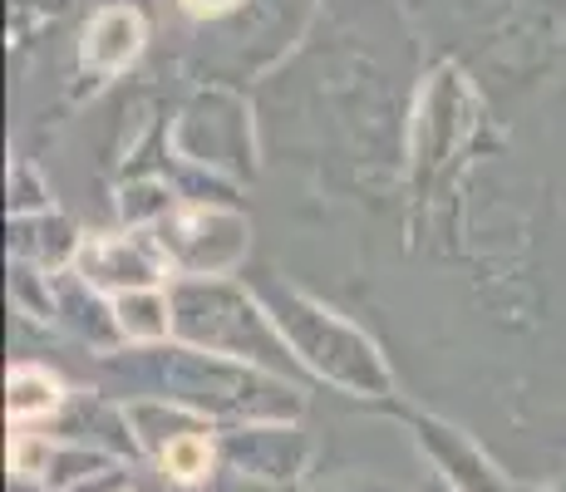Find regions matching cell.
Instances as JSON below:
<instances>
[{
    "label": "cell",
    "instance_id": "1",
    "mask_svg": "<svg viewBox=\"0 0 566 492\" xmlns=\"http://www.w3.org/2000/svg\"><path fill=\"white\" fill-rule=\"evenodd\" d=\"M163 468H168L178 483H202L207 468H212V443L198 439V433H182L163 448Z\"/></svg>",
    "mask_w": 566,
    "mask_h": 492
},
{
    "label": "cell",
    "instance_id": "3",
    "mask_svg": "<svg viewBox=\"0 0 566 492\" xmlns=\"http://www.w3.org/2000/svg\"><path fill=\"white\" fill-rule=\"evenodd\" d=\"M182 6H188L192 15H217V10H232L237 0H182Z\"/></svg>",
    "mask_w": 566,
    "mask_h": 492
},
{
    "label": "cell",
    "instance_id": "2",
    "mask_svg": "<svg viewBox=\"0 0 566 492\" xmlns=\"http://www.w3.org/2000/svg\"><path fill=\"white\" fill-rule=\"evenodd\" d=\"M10 414H15V419H30V414H50L54 409V399H60V394H54V379H45V375H35V369H20L15 379H10Z\"/></svg>",
    "mask_w": 566,
    "mask_h": 492
}]
</instances>
